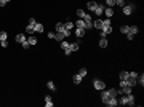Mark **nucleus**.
Instances as JSON below:
<instances>
[{
  "instance_id": "f257e3e1",
  "label": "nucleus",
  "mask_w": 144,
  "mask_h": 107,
  "mask_svg": "<svg viewBox=\"0 0 144 107\" xmlns=\"http://www.w3.org/2000/svg\"><path fill=\"white\" fill-rule=\"evenodd\" d=\"M118 104H123V106H134V96L133 94H122Z\"/></svg>"
},
{
  "instance_id": "f03ea898",
  "label": "nucleus",
  "mask_w": 144,
  "mask_h": 107,
  "mask_svg": "<svg viewBox=\"0 0 144 107\" xmlns=\"http://www.w3.org/2000/svg\"><path fill=\"white\" fill-rule=\"evenodd\" d=\"M93 86H94V90L103 91L104 88H106V85H104V82H103V80H99V78H94V80H93Z\"/></svg>"
},
{
  "instance_id": "7ed1b4c3",
  "label": "nucleus",
  "mask_w": 144,
  "mask_h": 107,
  "mask_svg": "<svg viewBox=\"0 0 144 107\" xmlns=\"http://www.w3.org/2000/svg\"><path fill=\"white\" fill-rule=\"evenodd\" d=\"M118 104V99H117V96H111L109 99L104 102V106H107V107H115Z\"/></svg>"
},
{
  "instance_id": "20e7f679",
  "label": "nucleus",
  "mask_w": 144,
  "mask_h": 107,
  "mask_svg": "<svg viewBox=\"0 0 144 107\" xmlns=\"http://www.w3.org/2000/svg\"><path fill=\"white\" fill-rule=\"evenodd\" d=\"M35 24H37V21L34 19V18H30V19H29V24L26 26V32H27V34H34V27H35Z\"/></svg>"
},
{
  "instance_id": "39448f33",
  "label": "nucleus",
  "mask_w": 144,
  "mask_h": 107,
  "mask_svg": "<svg viewBox=\"0 0 144 107\" xmlns=\"http://www.w3.org/2000/svg\"><path fill=\"white\" fill-rule=\"evenodd\" d=\"M82 19H83L85 24H87V29H91V27H93V19H91V16L88 13H85V16L82 18Z\"/></svg>"
},
{
  "instance_id": "423d86ee",
  "label": "nucleus",
  "mask_w": 144,
  "mask_h": 107,
  "mask_svg": "<svg viewBox=\"0 0 144 107\" xmlns=\"http://www.w3.org/2000/svg\"><path fill=\"white\" fill-rule=\"evenodd\" d=\"M122 8H123V14L130 16V14L133 13V10H134V5H125V7H122Z\"/></svg>"
},
{
  "instance_id": "0eeeda50",
  "label": "nucleus",
  "mask_w": 144,
  "mask_h": 107,
  "mask_svg": "<svg viewBox=\"0 0 144 107\" xmlns=\"http://www.w3.org/2000/svg\"><path fill=\"white\" fill-rule=\"evenodd\" d=\"M94 14H98V16H101V14L104 13V5H101V3H98L96 5V8H94Z\"/></svg>"
},
{
  "instance_id": "6e6552de",
  "label": "nucleus",
  "mask_w": 144,
  "mask_h": 107,
  "mask_svg": "<svg viewBox=\"0 0 144 107\" xmlns=\"http://www.w3.org/2000/svg\"><path fill=\"white\" fill-rule=\"evenodd\" d=\"M109 97H111V94H109V91H107L106 88H104V90H103V93H101V101H103V104L106 102V101L109 99Z\"/></svg>"
},
{
  "instance_id": "1a4fd4ad",
  "label": "nucleus",
  "mask_w": 144,
  "mask_h": 107,
  "mask_svg": "<svg viewBox=\"0 0 144 107\" xmlns=\"http://www.w3.org/2000/svg\"><path fill=\"white\" fill-rule=\"evenodd\" d=\"M85 34H87V29H82V27H77V29H75V35H77V37H85Z\"/></svg>"
},
{
  "instance_id": "9d476101",
  "label": "nucleus",
  "mask_w": 144,
  "mask_h": 107,
  "mask_svg": "<svg viewBox=\"0 0 144 107\" xmlns=\"http://www.w3.org/2000/svg\"><path fill=\"white\" fill-rule=\"evenodd\" d=\"M43 30H45V27H43V24H40V23H37V24H35V27H34V32L40 34V32H43Z\"/></svg>"
},
{
  "instance_id": "9b49d317",
  "label": "nucleus",
  "mask_w": 144,
  "mask_h": 107,
  "mask_svg": "<svg viewBox=\"0 0 144 107\" xmlns=\"http://www.w3.org/2000/svg\"><path fill=\"white\" fill-rule=\"evenodd\" d=\"M104 14H106L107 18H112V16H114V10H112L111 7H107V8H104Z\"/></svg>"
},
{
  "instance_id": "f8f14e48",
  "label": "nucleus",
  "mask_w": 144,
  "mask_h": 107,
  "mask_svg": "<svg viewBox=\"0 0 144 107\" xmlns=\"http://www.w3.org/2000/svg\"><path fill=\"white\" fill-rule=\"evenodd\" d=\"M45 106H47V107H53V101H51V96H50V94H47V96H45Z\"/></svg>"
},
{
  "instance_id": "ddd939ff",
  "label": "nucleus",
  "mask_w": 144,
  "mask_h": 107,
  "mask_svg": "<svg viewBox=\"0 0 144 107\" xmlns=\"http://www.w3.org/2000/svg\"><path fill=\"white\" fill-rule=\"evenodd\" d=\"M93 27H96V29H103V19H96V21H93Z\"/></svg>"
},
{
  "instance_id": "4468645a",
  "label": "nucleus",
  "mask_w": 144,
  "mask_h": 107,
  "mask_svg": "<svg viewBox=\"0 0 144 107\" xmlns=\"http://www.w3.org/2000/svg\"><path fill=\"white\" fill-rule=\"evenodd\" d=\"M82 78H83V77H82L80 74H75L74 77H72V80H74V83H75V85H79V83H82Z\"/></svg>"
},
{
  "instance_id": "2eb2a0df",
  "label": "nucleus",
  "mask_w": 144,
  "mask_h": 107,
  "mask_svg": "<svg viewBox=\"0 0 144 107\" xmlns=\"http://www.w3.org/2000/svg\"><path fill=\"white\" fill-rule=\"evenodd\" d=\"M75 27H82V29H87V24H85L83 19H77V23H75Z\"/></svg>"
},
{
  "instance_id": "dca6fc26",
  "label": "nucleus",
  "mask_w": 144,
  "mask_h": 107,
  "mask_svg": "<svg viewBox=\"0 0 144 107\" xmlns=\"http://www.w3.org/2000/svg\"><path fill=\"white\" fill-rule=\"evenodd\" d=\"M54 27H56V32H61V34H63L64 30H66V27H64V24H63V23H58Z\"/></svg>"
},
{
  "instance_id": "f3484780",
  "label": "nucleus",
  "mask_w": 144,
  "mask_h": 107,
  "mask_svg": "<svg viewBox=\"0 0 144 107\" xmlns=\"http://www.w3.org/2000/svg\"><path fill=\"white\" fill-rule=\"evenodd\" d=\"M24 40H27L24 34H18V35H16V42H18V43H23Z\"/></svg>"
},
{
  "instance_id": "a211bd4d",
  "label": "nucleus",
  "mask_w": 144,
  "mask_h": 107,
  "mask_svg": "<svg viewBox=\"0 0 144 107\" xmlns=\"http://www.w3.org/2000/svg\"><path fill=\"white\" fill-rule=\"evenodd\" d=\"M61 48H63V50H70V43L66 42V40H63L61 42Z\"/></svg>"
},
{
  "instance_id": "6ab92c4d",
  "label": "nucleus",
  "mask_w": 144,
  "mask_h": 107,
  "mask_svg": "<svg viewBox=\"0 0 144 107\" xmlns=\"http://www.w3.org/2000/svg\"><path fill=\"white\" fill-rule=\"evenodd\" d=\"M99 47H101V48H106V47H107V38H106V37H101V40H99Z\"/></svg>"
},
{
  "instance_id": "aec40b11",
  "label": "nucleus",
  "mask_w": 144,
  "mask_h": 107,
  "mask_svg": "<svg viewBox=\"0 0 144 107\" xmlns=\"http://www.w3.org/2000/svg\"><path fill=\"white\" fill-rule=\"evenodd\" d=\"M27 43H29L30 47H32V45H35V43H37V38L34 37V35H30V37L27 38Z\"/></svg>"
},
{
  "instance_id": "412c9836",
  "label": "nucleus",
  "mask_w": 144,
  "mask_h": 107,
  "mask_svg": "<svg viewBox=\"0 0 144 107\" xmlns=\"http://www.w3.org/2000/svg\"><path fill=\"white\" fill-rule=\"evenodd\" d=\"M64 27H66L67 30H72V29H74V27H75V24H74V23H70V21H67V23L64 24Z\"/></svg>"
},
{
  "instance_id": "4be33fe9",
  "label": "nucleus",
  "mask_w": 144,
  "mask_h": 107,
  "mask_svg": "<svg viewBox=\"0 0 144 107\" xmlns=\"http://www.w3.org/2000/svg\"><path fill=\"white\" fill-rule=\"evenodd\" d=\"M96 2H88V3H87V7H88V10H90V11H93L94 10V8H96Z\"/></svg>"
},
{
  "instance_id": "5701e85b",
  "label": "nucleus",
  "mask_w": 144,
  "mask_h": 107,
  "mask_svg": "<svg viewBox=\"0 0 144 107\" xmlns=\"http://www.w3.org/2000/svg\"><path fill=\"white\" fill-rule=\"evenodd\" d=\"M64 34H61V32H56V37H54V40H58V42H63L64 40Z\"/></svg>"
},
{
  "instance_id": "b1692460",
  "label": "nucleus",
  "mask_w": 144,
  "mask_h": 107,
  "mask_svg": "<svg viewBox=\"0 0 144 107\" xmlns=\"http://www.w3.org/2000/svg\"><path fill=\"white\" fill-rule=\"evenodd\" d=\"M138 30H139V29H138L136 26H130V30H128V34H133V35H136Z\"/></svg>"
},
{
  "instance_id": "393cba45",
  "label": "nucleus",
  "mask_w": 144,
  "mask_h": 107,
  "mask_svg": "<svg viewBox=\"0 0 144 107\" xmlns=\"http://www.w3.org/2000/svg\"><path fill=\"white\" fill-rule=\"evenodd\" d=\"M136 83H139L141 86L144 85V75H143V74H141V75H138V78H136Z\"/></svg>"
},
{
  "instance_id": "a878e982",
  "label": "nucleus",
  "mask_w": 144,
  "mask_h": 107,
  "mask_svg": "<svg viewBox=\"0 0 144 107\" xmlns=\"http://www.w3.org/2000/svg\"><path fill=\"white\" fill-rule=\"evenodd\" d=\"M47 86H48V90H51V91H56V85H54L53 82H48V83H47Z\"/></svg>"
},
{
  "instance_id": "bb28decb",
  "label": "nucleus",
  "mask_w": 144,
  "mask_h": 107,
  "mask_svg": "<svg viewBox=\"0 0 144 107\" xmlns=\"http://www.w3.org/2000/svg\"><path fill=\"white\" fill-rule=\"evenodd\" d=\"M107 91H109L111 96H118V90H115V88H111V90H107Z\"/></svg>"
},
{
  "instance_id": "cd10ccee",
  "label": "nucleus",
  "mask_w": 144,
  "mask_h": 107,
  "mask_svg": "<svg viewBox=\"0 0 144 107\" xmlns=\"http://www.w3.org/2000/svg\"><path fill=\"white\" fill-rule=\"evenodd\" d=\"M127 78H128V72H127V70L120 72V80H127Z\"/></svg>"
},
{
  "instance_id": "c85d7f7f",
  "label": "nucleus",
  "mask_w": 144,
  "mask_h": 107,
  "mask_svg": "<svg viewBox=\"0 0 144 107\" xmlns=\"http://www.w3.org/2000/svg\"><path fill=\"white\" fill-rule=\"evenodd\" d=\"M128 30H130V26H122L120 27V32L122 34H128Z\"/></svg>"
},
{
  "instance_id": "c756f323",
  "label": "nucleus",
  "mask_w": 144,
  "mask_h": 107,
  "mask_svg": "<svg viewBox=\"0 0 144 107\" xmlns=\"http://www.w3.org/2000/svg\"><path fill=\"white\" fill-rule=\"evenodd\" d=\"M7 37H8V34L5 32V30H2V32H0V40H7Z\"/></svg>"
},
{
  "instance_id": "7c9ffc66",
  "label": "nucleus",
  "mask_w": 144,
  "mask_h": 107,
  "mask_svg": "<svg viewBox=\"0 0 144 107\" xmlns=\"http://www.w3.org/2000/svg\"><path fill=\"white\" fill-rule=\"evenodd\" d=\"M104 2H106V5H107V7H114V5H115V0H104Z\"/></svg>"
},
{
  "instance_id": "2f4dec72",
  "label": "nucleus",
  "mask_w": 144,
  "mask_h": 107,
  "mask_svg": "<svg viewBox=\"0 0 144 107\" xmlns=\"http://www.w3.org/2000/svg\"><path fill=\"white\" fill-rule=\"evenodd\" d=\"M83 16H85V11L83 10H77V18H79V19H82Z\"/></svg>"
},
{
  "instance_id": "473e14b6",
  "label": "nucleus",
  "mask_w": 144,
  "mask_h": 107,
  "mask_svg": "<svg viewBox=\"0 0 144 107\" xmlns=\"http://www.w3.org/2000/svg\"><path fill=\"white\" fill-rule=\"evenodd\" d=\"M79 50V43H70V51H77Z\"/></svg>"
},
{
  "instance_id": "72a5a7b5",
  "label": "nucleus",
  "mask_w": 144,
  "mask_h": 107,
  "mask_svg": "<svg viewBox=\"0 0 144 107\" xmlns=\"http://www.w3.org/2000/svg\"><path fill=\"white\" fill-rule=\"evenodd\" d=\"M115 3H117L118 7H125V5H127L125 3V0H115Z\"/></svg>"
},
{
  "instance_id": "f704fd0d",
  "label": "nucleus",
  "mask_w": 144,
  "mask_h": 107,
  "mask_svg": "<svg viewBox=\"0 0 144 107\" xmlns=\"http://www.w3.org/2000/svg\"><path fill=\"white\" fill-rule=\"evenodd\" d=\"M79 74H80L82 77H85V75H87V69H85V67H82V69L79 70Z\"/></svg>"
},
{
  "instance_id": "c9c22d12",
  "label": "nucleus",
  "mask_w": 144,
  "mask_h": 107,
  "mask_svg": "<svg viewBox=\"0 0 144 107\" xmlns=\"http://www.w3.org/2000/svg\"><path fill=\"white\" fill-rule=\"evenodd\" d=\"M106 26H111V19H109V18L103 21V27H106Z\"/></svg>"
},
{
  "instance_id": "e433bc0d",
  "label": "nucleus",
  "mask_w": 144,
  "mask_h": 107,
  "mask_svg": "<svg viewBox=\"0 0 144 107\" xmlns=\"http://www.w3.org/2000/svg\"><path fill=\"white\" fill-rule=\"evenodd\" d=\"M0 45H2V48H7L8 47V42L7 40H0Z\"/></svg>"
},
{
  "instance_id": "4c0bfd02",
  "label": "nucleus",
  "mask_w": 144,
  "mask_h": 107,
  "mask_svg": "<svg viewBox=\"0 0 144 107\" xmlns=\"http://www.w3.org/2000/svg\"><path fill=\"white\" fill-rule=\"evenodd\" d=\"M21 45H23V48H24V50H27V48L30 47V45L27 43V40H24V42H23V43H21Z\"/></svg>"
},
{
  "instance_id": "58836bf2",
  "label": "nucleus",
  "mask_w": 144,
  "mask_h": 107,
  "mask_svg": "<svg viewBox=\"0 0 144 107\" xmlns=\"http://www.w3.org/2000/svg\"><path fill=\"white\" fill-rule=\"evenodd\" d=\"M123 86H128V85H127V80H120V88H123Z\"/></svg>"
},
{
  "instance_id": "ea45409f",
  "label": "nucleus",
  "mask_w": 144,
  "mask_h": 107,
  "mask_svg": "<svg viewBox=\"0 0 144 107\" xmlns=\"http://www.w3.org/2000/svg\"><path fill=\"white\" fill-rule=\"evenodd\" d=\"M54 37H56V34L54 32H48V38H54Z\"/></svg>"
},
{
  "instance_id": "a19ab883",
  "label": "nucleus",
  "mask_w": 144,
  "mask_h": 107,
  "mask_svg": "<svg viewBox=\"0 0 144 107\" xmlns=\"http://www.w3.org/2000/svg\"><path fill=\"white\" fill-rule=\"evenodd\" d=\"M127 38H128V40H133L134 35H133V34H127Z\"/></svg>"
},
{
  "instance_id": "79ce46f5",
  "label": "nucleus",
  "mask_w": 144,
  "mask_h": 107,
  "mask_svg": "<svg viewBox=\"0 0 144 107\" xmlns=\"http://www.w3.org/2000/svg\"><path fill=\"white\" fill-rule=\"evenodd\" d=\"M70 53H72V51H70V50H64V54H66V56H69Z\"/></svg>"
},
{
  "instance_id": "37998d69",
  "label": "nucleus",
  "mask_w": 144,
  "mask_h": 107,
  "mask_svg": "<svg viewBox=\"0 0 144 107\" xmlns=\"http://www.w3.org/2000/svg\"><path fill=\"white\" fill-rule=\"evenodd\" d=\"M5 5H7V2L5 0H0V7H5Z\"/></svg>"
},
{
  "instance_id": "c03bdc74",
  "label": "nucleus",
  "mask_w": 144,
  "mask_h": 107,
  "mask_svg": "<svg viewBox=\"0 0 144 107\" xmlns=\"http://www.w3.org/2000/svg\"><path fill=\"white\" fill-rule=\"evenodd\" d=\"M5 2H7V3H8V2H10V0H5Z\"/></svg>"
}]
</instances>
